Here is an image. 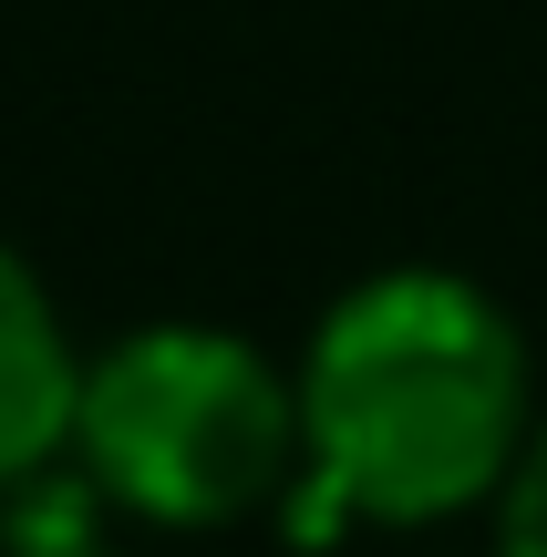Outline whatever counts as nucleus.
<instances>
[{
  "instance_id": "f257e3e1",
  "label": "nucleus",
  "mask_w": 547,
  "mask_h": 557,
  "mask_svg": "<svg viewBox=\"0 0 547 557\" xmlns=\"http://www.w3.org/2000/svg\"><path fill=\"white\" fill-rule=\"evenodd\" d=\"M537 434V361L507 299L455 269H372L321 310L300 351V485L289 547L341 527H445L496 506Z\"/></svg>"
},
{
  "instance_id": "f03ea898",
  "label": "nucleus",
  "mask_w": 547,
  "mask_h": 557,
  "mask_svg": "<svg viewBox=\"0 0 547 557\" xmlns=\"http://www.w3.org/2000/svg\"><path fill=\"white\" fill-rule=\"evenodd\" d=\"M73 465L135 527H238L300 485V372L217 320H145L83 361Z\"/></svg>"
},
{
  "instance_id": "39448f33",
  "label": "nucleus",
  "mask_w": 547,
  "mask_h": 557,
  "mask_svg": "<svg viewBox=\"0 0 547 557\" xmlns=\"http://www.w3.org/2000/svg\"><path fill=\"white\" fill-rule=\"evenodd\" d=\"M94 557H114V547H94Z\"/></svg>"
},
{
  "instance_id": "7ed1b4c3",
  "label": "nucleus",
  "mask_w": 547,
  "mask_h": 557,
  "mask_svg": "<svg viewBox=\"0 0 547 557\" xmlns=\"http://www.w3.org/2000/svg\"><path fill=\"white\" fill-rule=\"evenodd\" d=\"M73 403H83V361L62 341V310L32 278V259L0 238V496L73 455Z\"/></svg>"
},
{
  "instance_id": "20e7f679",
  "label": "nucleus",
  "mask_w": 547,
  "mask_h": 557,
  "mask_svg": "<svg viewBox=\"0 0 547 557\" xmlns=\"http://www.w3.org/2000/svg\"><path fill=\"white\" fill-rule=\"evenodd\" d=\"M496 557H547V413L517 455V475L496 485Z\"/></svg>"
}]
</instances>
